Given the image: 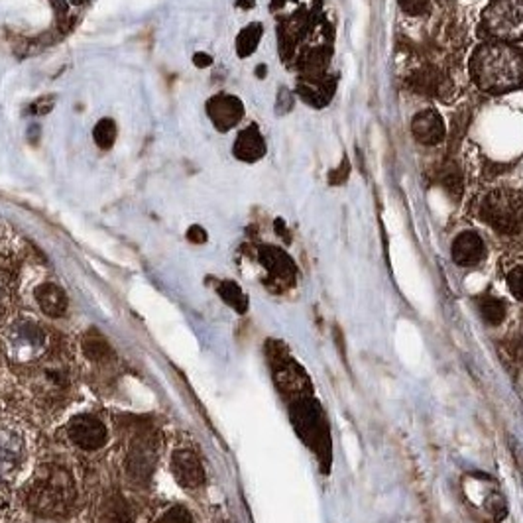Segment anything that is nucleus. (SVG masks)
<instances>
[{
    "instance_id": "obj_1",
    "label": "nucleus",
    "mask_w": 523,
    "mask_h": 523,
    "mask_svg": "<svg viewBox=\"0 0 523 523\" xmlns=\"http://www.w3.org/2000/svg\"><path fill=\"white\" fill-rule=\"evenodd\" d=\"M472 79L488 93H506L523 85V52L512 45H482L472 55Z\"/></svg>"
},
{
    "instance_id": "obj_2",
    "label": "nucleus",
    "mask_w": 523,
    "mask_h": 523,
    "mask_svg": "<svg viewBox=\"0 0 523 523\" xmlns=\"http://www.w3.org/2000/svg\"><path fill=\"white\" fill-rule=\"evenodd\" d=\"M24 498H26V504L34 514L59 518L69 512L73 500H75V484L65 468L45 465L34 474V478L24 490Z\"/></svg>"
},
{
    "instance_id": "obj_3",
    "label": "nucleus",
    "mask_w": 523,
    "mask_h": 523,
    "mask_svg": "<svg viewBox=\"0 0 523 523\" xmlns=\"http://www.w3.org/2000/svg\"><path fill=\"white\" fill-rule=\"evenodd\" d=\"M484 223L502 235H516L523 225V196L514 189H496L480 205Z\"/></svg>"
},
{
    "instance_id": "obj_4",
    "label": "nucleus",
    "mask_w": 523,
    "mask_h": 523,
    "mask_svg": "<svg viewBox=\"0 0 523 523\" xmlns=\"http://www.w3.org/2000/svg\"><path fill=\"white\" fill-rule=\"evenodd\" d=\"M482 32L500 40H521L523 0H492L484 10Z\"/></svg>"
},
{
    "instance_id": "obj_5",
    "label": "nucleus",
    "mask_w": 523,
    "mask_h": 523,
    "mask_svg": "<svg viewBox=\"0 0 523 523\" xmlns=\"http://www.w3.org/2000/svg\"><path fill=\"white\" fill-rule=\"evenodd\" d=\"M69 439L75 443L83 451H96L106 443V425L91 413L73 417L67 425Z\"/></svg>"
},
{
    "instance_id": "obj_6",
    "label": "nucleus",
    "mask_w": 523,
    "mask_h": 523,
    "mask_svg": "<svg viewBox=\"0 0 523 523\" xmlns=\"http://www.w3.org/2000/svg\"><path fill=\"white\" fill-rule=\"evenodd\" d=\"M156 443L150 433H140L136 439L132 441L130 453H128V472L132 478L138 482L150 480L154 467H156Z\"/></svg>"
},
{
    "instance_id": "obj_7",
    "label": "nucleus",
    "mask_w": 523,
    "mask_h": 523,
    "mask_svg": "<svg viewBox=\"0 0 523 523\" xmlns=\"http://www.w3.org/2000/svg\"><path fill=\"white\" fill-rule=\"evenodd\" d=\"M206 115H209L216 130L226 132L240 123L242 116H245V106L233 95H215L206 103Z\"/></svg>"
},
{
    "instance_id": "obj_8",
    "label": "nucleus",
    "mask_w": 523,
    "mask_h": 523,
    "mask_svg": "<svg viewBox=\"0 0 523 523\" xmlns=\"http://www.w3.org/2000/svg\"><path fill=\"white\" fill-rule=\"evenodd\" d=\"M172 472L177 480L179 486L184 488H199V486L205 482V470L201 460L196 453L186 451H176L172 455Z\"/></svg>"
},
{
    "instance_id": "obj_9",
    "label": "nucleus",
    "mask_w": 523,
    "mask_h": 523,
    "mask_svg": "<svg viewBox=\"0 0 523 523\" xmlns=\"http://www.w3.org/2000/svg\"><path fill=\"white\" fill-rule=\"evenodd\" d=\"M34 297H35V301H38L40 309L47 315V317H54V319L65 315L67 306H69V299H67L65 291L57 284H50V282L40 284L38 287H35Z\"/></svg>"
},
{
    "instance_id": "obj_10",
    "label": "nucleus",
    "mask_w": 523,
    "mask_h": 523,
    "mask_svg": "<svg viewBox=\"0 0 523 523\" xmlns=\"http://www.w3.org/2000/svg\"><path fill=\"white\" fill-rule=\"evenodd\" d=\"M411 132L421 144H439L445 138V125L435 111H421L411 123Z\"/></svg>"
},
{
    "instance_id": "obj_11",
    "label": "nucleus",
    "mask_w": 523,
    "mask_h": 523,
    "mask_svg": "<svg viewBox=\"0 0 523 523\" xmlns=\"http://www.w3.org/2000/svg\"><path fill=\"white\" fill-rule=\"evenodd\" d=\"M484 242L477 233H462L453 242V260L458 266H477L484 258Z\"/></svg>"
},
{
    "instance_id": "obj_12",
    "label": "nucleus",
    "mask_w": 523,
    "mask_h": 523,
    "mask_svg": "<svg viewBox=\"0 0 523 523\" xmlns=\"http://www.w3.org/2000/svg\"><path fill=\"white\" fill-rule=\"evenodd\" d=\"M260 262L279 282H291L296 276V264L284 250L276 246L260 248Z\"/></svg>"
},
{
    "instance_id": "obj_13",
    "label": "nucleus",
    "mask_w": 523,
    "mask_h": 523,
    "mask_svg": "<svg viewBox=\"0 0 523 523\" xmlns=\"http://www.w3.org/2000/svg\"><path fill=\"white\" fill-rule=\"evenodd\" d=\"M233 152L242 162H258L266 154V142L256 126H248L238 134Z\"/></svg>"
},
{
    "instance_id": "obj_14",
    "label": "nucleus",
    "mask_w": 523,
    "mask_h": 523,
    "mask_svg": "<svg viewBox=\"0 0 523 523\" xmlns=\"http://www.w3.org/2000/svg\"><path fill=\"white\" fill-rule=\"evenodd\" d=\"M411 89L419 95H433V96H445L447 91V79L439 71L431 67H425L417 73H413L409 79Z\"/></svg>"
},
{
    "instance_id": "obj_15",
    "label": "nucleus",
    "mask_w": 523,
    "mask_h": 523,
    "mask_svg": "<svg viewBox=\"0 0 523 523\" xmlns=\"http://www.w3.org/2000/svg\"><path fill=\"white\" fill-rule=\"evenodd\" d=\"M81 350L91 362H106L113 357L111 343H108L105 335L101 331H96V328H89V331L85 333L81 340Z\"/></svg>"
},
{
    "instance_id": "obj_16",
    "label": "nucleus",
    "mask_w": 523,
    "mask_h": 523,
    "mask_svg": "<svg viewBox=\"0 0 523 523\" xmlns=\"http://www.w3.org/2000/svg\"><path fill=\"white\" fill-rule=\"evenodd\" d=\"M99 523H134L128 502L118 492L111 494L101 508Z\"/></svg>"
},
{
    "instance_id": "obj_17",
    "label": "nucleus",
    "mask_w": 523,
    "mask_h": 523,
    "mask_svg": "<svg viewBox=\"0 0 523 523\" xmlns=\"http://www.w3.org/2000/svg\"><path fill=\"white\" fill-rule=\"evenodd\" d=\"M299 95L313 106H323L328 103L333 95V83L331 81H323L319 79H303L299 83Z\"/></svg>"
},
{
    "instance_id": "obj_18",
    "label": "nucleus",
    "mask_w": 523,
    "mask_h": 523,
    "mask_svg": "<svg viewBox=\"0 0 523 523\" xmlns=\"http://www.w3.org/2000/svg\"><path fill=\"white\" fill-rule=\"evenodd\" d=\"M260 38H262V24H256V22L250 24V26H246L245 30L238 34L236 54L240 57H248L258 47Z\"/></svg>"
},
{
    "instance_id": "obj_19",
    "label": "nucleus",
    "mask_w": 523,
    "mask_h": 523,
    "mask_svg": "<svg viewBox=\"0 0 523 523\" xmlns=\"http://www.w3.org/2000/svg\"><path fill=\"white\" fill-rule=\"evenodd\" d=\"M118 128L113 118H101L93 128V140L101 150H111L116 142Z\"/></svg>"
},
{
    "instance_id": "obj_20",
    "label": "nucleus",
    "mask_w": 523,
    "mask_h": 523,
    "mask_svg": "<svg viewBox=\"0 0 523 523\" xmlns=\"http://www.w3.org/2000/svg\"><path fill=\"white\" fill-rule=\"evenodd\" d=\"M478 309H480L482 319L488 325H500L506 319V313H508L506 303L492 297V296L482 297L478 303Z\"/></svg>"
},
{
    "instance_id": "obj_21",
    "label": "nucleus",
    "mask_w": 523,
    "mask_h": 523,
    "mask_svg": "<svg viewBox=\"0 0 523 523\" xmlns=\"http://www.w3.org/2000/svg\"><path fill=\"white\" fill-rule=\"evenodd\" d=\"M218 294H221V297L228 303V306L236 309L238 313H245L248 309V299L245 296V291L238 287V284L223 282L218 286Z\"/></svg>"
},
{
    "instance_id": "obj_22",
    "label": "nucleus",
    "mask_w": 523,
    "mask_h": 523,
    "mask_svg": "<svg viewBox=\"0 0 523 523\" xmlns=\"http://www.w3.org/2000/svg\"><path fill=\"white\" fill-rule=\"evenodd\" d=\"M443 186L455 199L462 196V177H460V169L457 164H448L443 169Z\"/></svg>"
},
{
    "instance_id": "obj_23",
    "label": "nucleus",
    "mask_w": 523,
    "mask_h": 523,
    "mask_svg": "<svg viewBox=\"0 0 523 523\" xmlns=\"http://www.w3.org/2000/svg\"><path fill=\"white\" fill-rule=\"evenodd\" d=\"M156 523H191V514L186 508L174 506L169 508L167 512H164L160 518H157Z\"/></svg>"
},
{
    "instance_id": "obj_24",
    "label": "nucleus",
    "mask_w": 523,
    "mask_h": 523,
    "mask_svg": "<svg viewBox=\"0 0 523 523\" xmlns=\"http://www.w3.org/2000/svg\"><path fill=\"white\" fill-rule=\"evenodd\" d=\"M508 286H509V291L514 294V297L523 301V266L514 267V270L508 274Z\"/></svg>"
},
{
    "instance_id": "obj_25",
    "label": "nucleus",
    "mask_w": 523,
    "mask_h": 523,
    "mask_svg": "<svg viewBox=\"0 0 523 523\" xmlns=\"http://www.w3.org/2000/svg\"><path fill=\"white\" fill-rule=\"evenodd\" d=\"M55 105V96L54 95H47V96H40L38 101H34L28 106V113L30 115H47L54 108Z\"/></svg>"
},
{
    "instance_id": "obj_26",
    "label": "nucleus",
    "mask_w": 523,
    "mask_h": 523,
    "mask_svg": "<svg viewBox=\"0 0 523 523\" xmlns=\"http://www.w3.org/2000/svg\"><path fill=\"white\" fill-rule=\"evenodd\" d=\"M399 6L404 8L407 15L419 16V15H425V12H427L429 0H399Z\"/></svg>"
},
{
    "instance_id": "obj_27",
    "label": "nucleus",
    "mask_w": 523,
    "mask_h": 523,
    "mask_svg": "<svg viewBox=\"0 0 523 523\" xmlns=\"http://www.w3.org/2000/svg\"><path fill=\"white\" fill-rule=\"evenodd\" d=\"M187 240L193 242V245H203V242H206V230L203 226H199V225L189 226Z\"/></svg>"
},
{
    "instance_id": "obj_28",
    "label": "nucleus",
    "mask_w": 523,
    "mask_h": 523,
    "mask_svg": "<svg viewBox=\"0 0 523 523\" xmlns=\"http://www.w3.org/2000/svg\"><path fill=\"white\" fill-rule=\"evenodd\" d=\"M347 176H348V164L343 162V166H340L338 169H333V174H331V177H328V181H331V184H335V186L345 184Z\"/></svg>"
},
{
    "instance_id": "obj_29",
    "label": "nucleus",
    "mask_w": 523,
    "mask_h": 523,
    "mask_svg": "<svg viewBox=\"0 0 523 523\" xmlns=\"http://www.w3.org/2000/svg\"><path fill=\"white\" fill-rule=\"evenodd\" d=\"M193 64H196V65L201 67V69H203V67H209V65L213 64V57H211L209 54H201V52H199V54L193 55Z\"/></svg>"
},
{
    "instance_id": "obj_30",
    "label": "nucleus",
    "mask_w": 523,
    "mask_h": 523,
    "mask_svg": "<svg viewBox=\"0 0 523 523\" xmlns=\"http://www.w3.org/2000/svg\"><path fill=\"white\" fill-rule=\"evenodd\" d=\"M236 6H240V8H252V6H254V0H236Z\"/></svg>"
},
{
    "instance_id": "obj_31",
    "label": "nucleus",
    "mask_w": 523,
    "mask_h": 523,
    "mask_svg": "<svg viewBox=\"0 0 523 523\" xmlns=\"http://www.w3.org/2000/svg\"><path fill=\"white\" fill-rule=\"evenodd\" d=\"M256 75H258L260 79H264V75H266V67H264V65H260V67L256 69Z\"/></svg>"
}]
</instances>
